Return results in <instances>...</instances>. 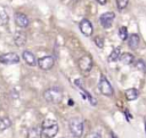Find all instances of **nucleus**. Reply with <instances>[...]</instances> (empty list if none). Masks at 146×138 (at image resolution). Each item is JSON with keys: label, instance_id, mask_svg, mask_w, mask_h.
Returning a JSON list of instances; mask_svg holds the SVG:
<instances>
[{"label": "nucleus", "instance_id": "4be33fe9", "mask_svg": "<svg viewBox=\"0 0 146 138\" xmlns=\"http://www.w3.org/2000/svg\"><path fill=\"white\" fill-rule=\"evenodd\" d=\"M94 41H95V43H96V46H97L98 48H103V47H104V39H103V36L98 35V36H96V38L94 39Z\"/></svg>", "mask_w": 146, "mask_h": 138}, {"label": "nucleus", "instance_id": "f03ea898", "mask_svg": "<svg viewBox=\"0 0 146 138\" xmlns=\"http://www.w3.org/2000/svg\"><path fill=\"white\" fill-rule=\"evenodd\" d=\"M68 127H70V130H71V132L73 133L74 137L80 138L82 136V133H83V122L80 117H78V116L71 117L70 121H68Z\"/></svg>", "mask_w": 146, "mask_h": 138}, {"label": "nucleus", "instance_id": "6ab92c4d", "mask_svg": "<svg viewBox=\"0 0 146 138\" xmlns=\"http://www.w3.org/2000/svg\"><path fill=\"white\" fill-rule=\"evenodd\" d=\"M119 36L121 40H128V30L125 26H121L119 29Z\"/></svg>", "mask_w": 146, "mask_h": 138}, {"label": "nucleus", "instance_id": "bb28decb", "mask_svg": "<svg viewBox=\"0 0 146 138\" xmlns=\"http://www.w3.org/2000/svg\"><path fill=\"white\" fill-rule=\"evenodd\" d=\"M72 1H75V0H72Z\"/></svg>", "mask_w": 146, "mask_h": 138}, {"label": "nucleus", "instance_id": "9b49d317", "mask_svg": "<svg viewBox=\"0 0 146 138\" xmlns=\"http://www.w3.org/2000/svg\"><path fill=\"white\" fill-rule=\"evenodd\" d=\"M14 42L16 43V46L18 47H22L26 43V34L23 32V31H19V32H16L15 35H14Z\"/></svg>", "mask_w": 146, "mask_h": 138}, {"label": "nucleus", "instance_id": "f3484780", "mask_svg": "<svg viewBox=\"0 0 146 138\" xmlns=\"http://www.w3.org/2000/svg\"><path fill=\"white\" fill-rule=\"evenodd\" d=\"M119 57H120V47H116V48H114V49L112 50V52L110 54L108 60H110V62H115V60L119 59Z\"/></svg>", "mask_w": 146, "mask_h": 138}, {"label": "nucleus", "instance_id": "6e6552de", "mask_svg": "<svg viewBox=\"0 0 146 138\" xmlns=\"http://www.w3.org/2000/svg\"><path fill=\"white\" fill-rule=\"evenodd\" d=\"M38 66L41 68V70H43V71H48V70H50L52 66H54V58H52V56H43V57H41V58H39L38 59Z\"/></svg>", "mask_w": 146, "mask_h": 138}, {"label": "nucleus", "instance_id": "7ed1b4c3", "mask_svg": "<svg viewBox=\"0 0 146 138\" xmlns=\"http://www.w3.org/2000/svg\"><path fill=\"white\" fill-rule=\"evenodd\" d=\"M43 97L44 99L48 102V103H52V104H57L62 100L63 98V94H62V90L58 89V88H49L44 91L43 94Z\"/></svg>", "mask_w": 146, "mask_h": 138}, {"label": "nucleus", "instance_id": "5701e85b", "mask_svg": "<svg viewBox=\"0 0 146 138\" xmlns=\"http://www.w3.org/2000/svg\"><path fill=\"white\" fill-rule=\"evenodd\" d=\"M136 67H137L138 70L143 71V72H146V63H145L144 60H138V62L136 63Z\"/></svg>", "mask_w": 146, "mask_h": 138}, {"label": "nucleus", "instance_id": "39448f33", "mask_svg": "<svg viewBox=\"0 0 146 138\" xmlns=\"http://www.w3.org/2000/svg\"><path fill=\"white\" fill-rule=\"evenodd\" d=\"M78 65L83 73H89L90 70L92 68V59L89 55H84L78 60Z\"/></svg>", "mask_w": 146, "mask_h": 138}, {"label": "nucleus", "instance_id": "b1692460", "mask_svg": "<svg viewBox=\"0 0 146 138\" xmlns=\"http://www.w3.org/2000/svg\"><path fill=\"white\" fill-rule=\"evenodd\" d=\"M97 1H98L100 5H105V3H106V0H97Z\"/></svg>", "mask_w": 146, "mask_h": 138}, {"label": "nucleus", "instance_id": "393cba45", "mask_svg": "<svg viewBox=\"0 0 146 138\" xmlns=\"http://www.w3.org/2000/svg\"><path fill=\"white\" fill-rule=\"evenodd\" d=\"M89 138H97V135H96V133H91V135L89 136Z\"/></svg>", "mask_w": 146, "mask_h": 138}, {"label": "nucleus", "instance_id": "a211bd4d", "mask_svg": "<svg viewBox=\"0 0 146 138\" xmlns=\"http://www.w3.org/2000/svg\"><path fill=\"white\" fill-rule=\"evenodd\" d=\"M11 125V121L8 117H0V130L3 131Z\"/></svg>", "mask_w": 146, "mask_h": 138}, {"label": "nucleus", "instance_id": "a878e982", "mask_svg": "<svg viewBox=\"0 0 146 138\" xmlns=\"http://www.w3.org/2000/svg\"><path fill=\"white\" fill-rule=\"evenodd\" d=\"M111 135H112V138H117V137H116V135H114V133H113V132H112V133H111Z\"/></svg>", "mask_w": 146, "mask_h": 138}, {"label": "nucleus", "instance_id": "dca6fc26", "mask_svg": "<svg viewBox=\"0 0 146 138\" xmlns=\"http://www.w3.org/2000/svg\"><path fill=\"white\" fill-rule=\"evenodd\" d=\"M124 95H125V98L131 102V100H135V99L138 98L139 92H138V90L135 89V88H129V89L125 90V94H124Z\"/></svg>", "mask_w": 146, "mask_h": 138}, {"label": "nucleus", "instance_id": "20e7f679", "mask_svg": "<svg viewBox=\"0 0 146 138\" xmlns=\"http://www.w3.org/2000/svg\"><path fill=\"white\" fill-rule=\"evenodd\" d=\"M98 88H99L100 92L103 95H105V96H112L114 94V90H113L111 83L108 82V80L104 75L100 76V80H99V83H98Z\"/></svg>", "mask_w": 146, "mask_h": 138}, {"label": "nucleus", "instance_id": "0eeeda50", "mask_svg": "<svg viewBox=\"0 0 146 138\" xmlns=\"http://www.w3.org/2000/svg\"><path fill=\"white\" fill-rule=\"evenodd\" d=\"M19 62V56L16 52H7V54H2L0 56V63L2 64H17Z\"/></svg>", "mask_w": 146, "mask_h": 138}, {"label": "nucleus", "instance_id": "f8f14e48", "mask_svg": "<svg viewBox=\"0 0 146 138\" xmlns=\"http://www.w3.org/2000/svg\"><path fill=\"white\" fill-rule=\"evenodd\" d=\"M22 57H23V59L25 60V63H26L27 65H30V66H34V65L36 64L35 56H34V55H33L31 51H27V50L23 51Z\"/></svg>", "mask_w": 146, "mask_h": 138}, {"label": "nucleus", "instance_id": "9d476101", "mask_svg": "<svg viewBox=\"0 0 146 138\" xmlns=\"http://www.w3.org/2000/svg\"><path fill=\"white\" fill-rule=\"evenodd\" d=\"M79 27H80V31L84 34V35H87V36H89V35H91L92 34V25H91V23H90V21L89 19H82L81 22H80V24H79Z\"/></svg>", "mask_w": 146, "mask_h": 138}, {"label": "nucleus", "instance_id": "f257e3e1", "mask_svg": "<svg viewBox=\"0 0 146 138\" xmlns=\"http://www.w3.org/2000/svg\"><path fill=\"white\" fill-rule=\"evenodd\" d=\"M41 133L46 138H54L58 132V124L52 119H46L41 124Z\"/></svg>", "mask_w": 146, "mask_h": 138}, {"label": "nucleus", "instance_id": "1a4fd4ad", "mask_svg": "<svg viewBox=\"0 0 146 138\" xmlns=\"http://www.w3.org/2000/svg\"><path fill=\"white\" fill-rule=\"evenodd\" d=\"M15 23H16L17 26H19L22 29H25V27L29 26L30 19H29V17L25 14H23V13H16L15 14Z\"/></svg>", "mask_w": 146, "mask_h": 138}, {"label": "nucleus", "instance_id": "423d86ee", "mask_svg": "<svg viewBox=\"0 0 146 138\" xmlns=\"http://www.w3.org/2000/svg\"><path fill=\"white\" fill-rule=\"evenodd\" d=\"M115 18V14L112 13V11H107V13H104L100 15L99 17V22H100V25L104 27V29H110L113 24V21Z\"/></svg>", "mask_w": 146, "mask_h": 138}, {"label": "nucleus", "instance_id": "2eb2a0df", "mask_svg": "<svg viewBox=\"0 0 146 138\" xmlns=\"http://www.w3.org/2000/svg\"><path fill=\"white\" fill-rule=\"evenodd\" d=\"M41 135L40 127H32L27 131V138H41Z\"/></svg>", "mask_w": 146, "mask_h": 138}, {"label": "nucleus", "instance_id": "412c9836", "mask_svg": "<svg viewBox=\"0 0 146 138\" xmlns=\"http://www.w3.org/2000/svg\"><path fill=\"white\" fill-rule=\"evenodd\" d=\"M128 2H129V0H116L117 8H119L120 10H123V9L128 6Z\"/></svg>", "mask_w": 146, "mask_h": 138}, {"label": "nucleus", "instance_id": "aec40b11", "mask_svg": "<svg viewBox=\"0 0 146 138\" xmlns=\"http://www.w3.org/2000/svg\"><path fill=\"white\" fill-rule=\"evenodd\" d=\"M9 21L8 14L6 11H0V25H6Z\"/></svg>", "mask_w": 146, "mask_h": 138}, {"label": "nucleus", "instance_id": "ddd939ff", "mask_svg": "<svg viewBox=\"0 0 146 138\" xmlns=\"http://www.w3.org/2000/svg\"><path fill=\"white\" fill-rule=\"evenodd\" d=\"M120 62L124 65H130L133 63L135 60V56L131 55L130 52H123V54H120V57H119Z\"/></svg>", "mask_w": 146, "mask_h": 138}, {"label": "nucleus", "instance_id": "4468645a", "mask_svg": "<svg viewBox=\"0 0 146 138\" xmlns=\"http://www.w3.org/2000/svg\"><path fill=\"white\" fill-rule=\"evenodd\" d=\"M139 36L137 34H131L128 36V46L131 48V49H137L138 46H139Z\"/></svg>", "mask_w": 146, "mask_h": 138}]
</instances>
